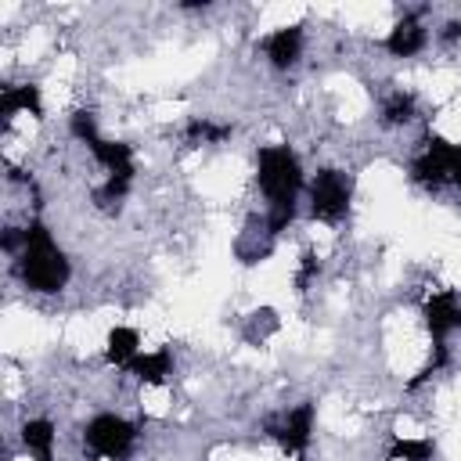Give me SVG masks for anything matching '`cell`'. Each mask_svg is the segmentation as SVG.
<instances>
[{"label":"cell","mask_w":461,"mask_h":461,"mask_svg":"<svg viewBox=\"0 0 461 461\" xmlns=\"http://www.w3.org/2000/svg\"><path fill=\"white\" fill-rule=\"evenodd\" d=\"M256 180H259V191L270 202V230L277 234L292 223L295 198H299V187H303V169H299L295 151L288 144L263 148L256 155Z\"/></svg>","instance_id":"6da1fadb"},{"label":"cell","mask_w":461,"mask_h":461,"mask_svg":"<svg viewBox=\"0 0 461 461\" xmlns=\"http://www.w3.org/2000/svg\"><path fill=\"white\" fill-rule=\"evenodd\" d=\"M18 270H22L25 288H32V292H61L65 281H68V259H65V252L54 245L50 230H47L40 220H32V223L22 230Z\"/></svg>","instance_id":"7a4b0ae2"},{"label":"cell","mask_w":461,"mask_h":461,"mask_svg":"<svg viewBox=\"0 0 461 461\" xmlns=\"http://www.w3.org/2000/svg\"><path fill=\"white\" fill-rule=\"evenodd\" d=\"M411 180L429 191H439L443 184H454L461 191V144L429 137L425 151L411 162Z\"/></svg>","instance_id":"3957f363"},{"label":"cell","mask_w":461,"mask_h":461,"mask_svg":"<svg viewBox=\"0 0 461 461\" xmlns=\"http://www.w3.org/2000/svg\"><path fill=\"white\" fill-rule=\"evenodd\" d=\"M349 194H353V184L342 169H321L310 184V212L313 220H324V223H335L346 216L349 209Z\"/></svg>","instance_id":"277c9868"},{"label":"cell","mask_w":461,"mask_h":461,"mask_svg":"<svg viewBox=\"0 0 461 461\" xmlns=\"http://www.w3.org/2000/svg\"><path fill=\"white\" fill-rule=\"evenodd\" d=\"M133 436H137V429H133L126 418H115V414H97V418L83 429L86 447H90L94 454L108 457V461L122 457V454L133 447Z\"/></svg>","instance_id":"5b68a950"},{"label":"cell","mask_w":461,"mask_h":461,"mask_svg":"<svg viewBox=\"0 0 461 461\" xmlns=\"http://www.w3.org/2000/svg\"><path fill=\"white\" fill-rule=\"evenodd\" d=\"M425 324L432 331V346H443L450 331L461 328V303L454 292H436L425 299Z\"/></svg>","instance_id":"8992f818"},{"label":"cell","mask_w":461,"mask_h":461,"mask_svg":"<svg viewBox=\"0 0 461 461\" xmlns=\"http://www.w3.org/2000/svg\"><path fill=\"white\" fill-rule=\"evenodd\" d=\"M310 432H313V403H299L295 411H288V418L281 425H270V436H277V443L295 457L306 454Z\"/></svg>","instance_id":"52a82bcc"},{"label":"cell","mask_w":461,"mask_h":461,"mask_svg":"<svg viewBox=\"0 0 461 461\" xmlns=\"http://www.w3.org/2000/svg\"><path fill=\"white\" fill-rule=\"evenodd\" d=\"M425 40H429V32H425V25L418 22V14H403V18L389 29L385 50H389L393 58H414V54L425 47Z\"/></svg>","instance_id":"ba28073f"},{"label":"cell","mask_w":461,"mask_h":461,"mask_svg":"<svg viewBox=\"0 0 461 461\" xmlns=\"http://www.w3.org/2000/svg\"><path fill=\"white\" fill-rule=\"evenodd\" d=\"M263 47H267V58L274 68H292L303 54V25H285L277 32H270Z\"/></svg>","instance_id":"9c48e42d"},{"label":"cell","mask_w":461,"mask_h":461,"mask_svg":"<svg viewBox=\"0 0 461 461\" xmlns=\"http://www.w3.org/2000/svg\"><path fill=\"white\" fill-rule=\"evenodd\" d=\"M54 425L47 418H32L22 425V443L36 461H54Z\"/></svg>","instance_id":"30bf717a"},{"label":"cell","mask_w":461,"mask_h":461,"mask_svg":"<svg viewBox=\"0 0 461 461\" xmlns=\"http://www.w3.org/2000/svg\"><path fill=\"white\" fill-rule=\"evenodd\" d=\"M130 375H137L140 382H166V375H173V360L169 349H155V353H137L126 364Z\"/></svg>","instance_id":"8fae6325"},{"label":"cell","mask_w":461,"mask_h":461,"mask_svg":"<svg viewBox=\"0 0 461 461\" xmlns=\"http://www.w3.org/2000/svg\"><path fill=\"white\" fill-rule=\"evenodd\" d=\"M0 112H4V119H11L14 112H32V115H40V86H4V94H0Z\"/></svg>","instance_id":"7c38bea8"},{"label":"cell","mask_w":461,"mask_h":461,"mask_svg":"<svg viewBox=\"0 0 461 461\" xmlns=\"http://www.w3.org/2000/svg\"><path fill=\"white\" fill-rule=\"evenodd\" d=\"M137 331L133 328H112L108 331V349H104V357H108V364H115V367H126L140 349H137Z\"/></svg>","instance_id":"4fadbf2b"},{"label":"cell","mask_w":461,"mask_h":461,"mask_svg":"<svg viewBox=\"0 0 461 461\" xmlns=\"http://www.w3.org/2000/svg\"><path fill=\"white\" fill-rule=\"evenodd\" d=\"M234 130L227 126V122H212V119H191L187 122V130H184V137H187V144L191 148H202V144H220V140H227Z\"/></svg>","instance_id":"5bb4252c"},{"label":"cell","mask_w":461,"mask_h":461,"mask_svg":"<svg viewBox=\"0 0 461 461\" xmlns=\"http://www.w3.org/2000/svg\"><path fill=\"white\" fill-rule=\"evenodd\" d=\"M411 115H414V97L403 94V90L389 94V101L382 104V122H385V126H403Z\"/></svg>","instance_id":"9a60e30c"},{"label":"cell","mask_w":461,"mask_h":461,"mask_svg":"<svg viewBox=\"0 0 461 461\" xmlns=\"http://www.w3.org/2000/svg\"><path fill=\"white\" fill-rule=\"evenodd\" d=\"M385 457L389 461H429L432 457V443L429 439H396Z\"/></svg>","instance_id":"2e32d148"},{"label":"cell","mask_w":461,"mask_h":461,"mask_svg":"<svg viewBox=\"0 0 461 461\" xmlns=\"http://www.w3.org/2000/svg\"><path fill=\"white\" fill-rule=\"evenodd\" d=\"M68 130H72V137H76V140H83V144L97 140V122H94V115H90V112H72Z\"/></svg>","instance_id":"e0dca14e"},{"label":"cell","mask_w":461,"mask_h":461,"mask_svg":"<svg viewBox=\"0 0 461 461\" xmlns=\"http://www.w3.org/2000/svg\"><path fill=\"white\" fill-rule=\"evenodd\" d=\"M457 36H461V22H447L443 25V43H454Z\"/></svg>","instance_id":"ac0fdd59"}]
</instances>
